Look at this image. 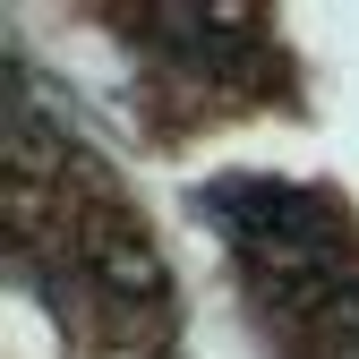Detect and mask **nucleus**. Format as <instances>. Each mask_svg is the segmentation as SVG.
<instances>
[{
	"label": "nucleus",
	"instance_id": "1",
	"mask_svg": "<svg viewBox=\"0 0 359 359\" xmlns=\"http://www.w3.org/2000/svg\"><path fill=\"white\" fill-rule=\"evenodd\" d=\"M69 248H77L86 291H103L120 317H154V308H163V257L146 248V222L95 205V214L69 222Z\"/></svg>",
	"mask_w": 359,
	"mask_h": 359
},
{
	"label": "nucleus",
	"instance_id": "2",
	"mask_svg": "<svg viewBox=\"0 0 359 359\" xmlns=\"http://www.w3.org/2000/svg\"><path fill=\"white\" fill-rule=\"evenodd\" d=\"M146 34L163 52H180L197 77H222V86H257V69H265V34L240 9H154Z\"/></svg>",
	"mask_w": 359,
	"mask_h": 359
}]
</instances>
